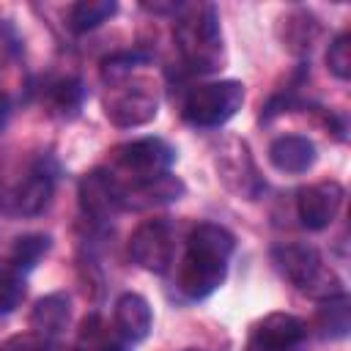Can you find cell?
<instances>
[{"label":"cell","instance_id":"obj_1","mask_svg":"<svg viewBox=\"0 0 351 351\" xmlns=\"http://www.w3.org/2000/svg\"><path fill=\"white\" fill-rule=\"evenodd\" d=\"M236 239L217 222H200L186 236V252L178 263V288L189 299L211 296L228 274Z\"/></svg>","mask_w":351,"mask_h":351},{"label":"cell","instance_id":"obj_2","mask_svg":"<svg viewBox=\"0 0 351 351\" xmlns=\"http://www.w3.org/2000/svg\"><path fill=\"white\" fill-rule=\"evenodd\" d=\"M176 47L189 71H217L222 63V30L219 14L211 3L181 5L176 22Z\"/></svg>","mask_w":351,"mask_h":351},{"label":"cell","instance_id":"obj_3","mask_svg":"<svg viewBox=\"0 0 351 351\" xmlns=\"http://www.w3.org/2000/svg\"><path fill=\"white\" fill-rule=\"evenodd\" d=\"M271 261L285 280H291L302 293L313 299L340 296L343 280L321 261L318 250L310 244H280L271 250Z\"/></svg>","mask_w":351,"mask_h":351},{"label":"cell","instance_id":"obj_4","mask_svg":"<svg viewBox=\"0 0 351 351\" xmlns=\"http://www.w3.org/2000/svg\"><path fill=\"white\" fill-rule=\"evenodd\" d=\"M244 104V85L239 80H217V82H200L186 90L181 115L192 126H222L230 121Z\"/></svg>","mask_w":351,"mask_h":351},{"label":"cell","instance_id":"obj_5","mask_svg":"<svg viewBox=\"0 0 351 351\" xmlns=\"http://www.w3.org/2000/svg\"><path fill=\"white\" fill-rule=\"evenodd\" d=\"M173 162H176V151L162 137H140V140L123 143L112 151V165L121 176H126L132 181L129 186L170 173Z\"/></svg>","mask_w":351,"mask_h":351},{"label":"cell","instance_id":"obj_6","mask_svg":"<svg viewBox=\"0 0 351 351\" xmlns=\"http://www.w3.org/2000/svg\"><path fill=\"white\" fill-rule=\"evenodd\" d=\"M156 110H159L156 90L145 80L126 77V80H121V82H115V85L107 88L104 115L115 126H123V129L143 126V123H148V121L156 118Z\"/></svg>","mask_w":351,"mask_h":351},{"label":"cell","instance_id":"obj_7","mask_svg":"<svg viewBox=\"0 0 351 351\" xmlns=\"http://www.w3.org/2000/svg\"><path fill=\"white\" fill-rule=\"evenodd\" d=\"M129 255L145 271H167L176 258V228L170 219H145L129 236Z\"/></svg>","mask_w":351,"mask_h":351},{"label":"cell","instance_id":"obj_8","mask_svg":"<svg viewBox=\"0 0 351 351\" xmlns=\"http://www.w3.org/2000/svg\"><path fill=\"white\" fill-rule=\"evenodd\" d=\"M80 208L85 217L104 222L126 208V186L112 170H90L80 181Z\"/></svg>","mask_w":351,"mask_h":351},{"label":"cell","instance_id":"obj_9","mask_svg":"<svg viewBox=\"0 0 351 351\" xmlns=\"http://www.w3.org/2000/svg\"><path fill=\"white\" fill-rule=\"evenodd\" d=\"M217 170L233 192H239L250 200L258 197L263 189V178L258 176V167H255L244 140H228L217 151Z\"/></svg>","mask_w":351,"mask_h":351},{"label":"cell","instance_id":"obj_10","mask_svg":"<svg viewBox=\"0 0 351 351\" xmlns=\"http://www.w3.org/2000/svg\"><path fill=\"white\" fill-rule=\"evenodd\" d=\"M343 197H346V189L337 181L304 186L296 195V217L307 230H324L337 217Z\"/></svg>","mask_w":351,"mask_h":351},{"label":"cell","instance_id":"obj_11","mask_svg":"<svg viewBox=\"0 0 351 351\" xmlns=\"http://www.w3.org/2000/svg\"><path fill=\"white\" fill-rule=\"evenodd\" d=\"M307 335V324L291 313H269L263 315L250 335L252 351H291Z\"/></svg>","mask_w":351,"mask_h":351},{"label":"cell","instance_id":"obj_12","mask_svg":"<svg viewBox=\"0 0 351 351\" xmlns=\"http://www.w3.org/2000/svg\"><path fill=\"white\" fill-rule=\"evenodd\" d=\"M52 195H55V170H49L47 162H38L14 186L11 208L22 217H36L52 203Z\"/></svg>","mask_w":351,"mask_h":351},{"label":"cell","instance_id":"obj_13","mask_svg":"<svg viewBox=\"0 0 351 351\" xmlns=\"http://www.w3.org/2000/svg\"><path fill=\"white\" fill-rule=\"evenodd\" d=\"M151 324H154V313L145 296L132 293V291L118 296L115 310H112V326L126 343L145 340L151 332Z\"/></svg>","mask_w":351,"mask_h":351},{"label":"cell","instance_id":"obj_14","mask_svg":"<svg viewBox=\"0 0 351 351\" xmlns=\"http://www.w3.org/2000/svg\"><path fill=\"white\" fill-rule=\"evenodd\" d=\"M315 159V145L304 134H282L269 145V162L280 173H307Z\"/></svg>","mask_w":351,"mask_h":351},{"label":"cell","instance_id":"obj_15","mask_svg":"<svg viewBox=\"0 0 351 351\" xmlns=\"http://www.w3.org/2000/svg\"><path fill=\"white\" fill-rule=\"evenodd\" d=\"M184 192H186L184 181L165 173V176H156L151 181L126 186V208H151V206L173 203V200H181Z\"/></svg>","mask_w":351,"mask_h":351},{"label":"cell","instance_id":"obj_16","mask_svg":"<svg viewBox=\"0 0 351 351\" xmlns=\"http://www.w3.org/2000/svg\"><path fill=\"white\" fill-rule=\"evenodd\" d=\"M71 318V302L66 293H49L44 299L36 302L33 313H30V332L52 340L55 335H60L69 326Z\"/></svg>","mask_w":351,"mask_h":351},{"label":"cell","instance_id":"obj_17","mask_svg":"<svg viewBox=\"0 0 351 351\" xmlns=\"http://www.w3.org/2000/svg\"><path fill=\"white\" fill-rule=\"evenodd\" d=\"M313 326H315V332H318L321 337H329V340L346 337L348 329H351V307H348V296L340 293V296L321 299V307H318V313H315Z\"/></svg>","mask_w":351,"mask_h":351},{"label":"cell","instance_id":"obj_18","mask_svg":"<svg viewBox=\"0 0 351 351\" xmlns=\"http://www.w3.org/2000/svg\"><path fill=\"white\" fill-rule=\"evenodd\" d=\"M115 11H118L115 0H80L69 8L66 19L74 33H88V30L99 27L101 22H107Z\"/></svg>","mask_w":351,"mask_h":351},{"label":"cell","instance_id":"obj_19","mask_svg":"<svg viewBox=\"0 0 351 351\" xmlns=\"http://www.w3.org/2000/svg\"><path fill=\"white\" fill-rule=\"evenodd\" d=\"M118 340H123L115 326L110 329L107 321L99 315V313H90L82 318L80 324V332H77V351H107L112 348Z\"/></svg>","mask_w":351,"mask_h":351},{"label":"cell","instance_id":"obj_20","mask_svg":"<svg viewBox=\"0 0 351 351\" xmlns=\"http://www.w3.org/2000/svg\"><path fill=\"white\" fill-rule=\"evenodd\" d=\"M49 250V236L47 233H27V236H19L11 247V269L14 271H27L38 263V258Z\"/></svg>","mask_w":351,"mask_h":351},{"label":"cell","instance_id":"obj_21","mask_svg":"<svg viewBox=\"0 0 351 351\" xmlns=\"http://www.w3.org/2000/svg\"><path fill=\"white\" fill-rule=\"evenodd\" d=\"M85 99V88L77 77H69V80H60L52 85L49 90V107L58 112V115H74L80 110Z\"/></svg>","mask_w":351,"mask_h":351},{"label":"cell","instance_id":"obj_22","mask_svg":"<svg viewBox=\"0 0 351 351\" xmlns=\"http://www.w3.org/2000/svg\"><path fill=\"white\" fill-rule=\"evenodd\" d=\"M326 66L337 80H348L351 77V33L343 30L340 36H335V41L326 49Z\"/></svg>","mask_w":351,"mask_h":351},{"label":"cell","instance_id":"obj_23","mask_svg":"<svg viewBox=\"0 0 351 351\" xmlns=\"http://www.w3.org/2000/svg\"><path fill=\"white\" fill-rule=\"evenodd\" d=\"M25 299V280L19 271L0 269V313H11L14 307H19V302Z\"/></svg>","mask_w":351,"mask_h":351},{"label":"cell","instance_id":"obj_24","mask_svg":"<svg viewBox=\"0 0 351 351\" xmlns=\"http://www.w3.org/2000/svg\"><path fill=\"white\" fill-rule=\"evenodd\" d=\"M49 346H52V340L41 337L36 332H22V335L8 337L0 346V351H49Z\"/></svg>","mask_w":351,"mask_h":351},{"label":"cell","instance_id":"obj_25","mask_svg":"<svg viewBox=\"0 0 351 351\" xmlns=\"http://www.w3.org/2000/svg\"><path fill=\"white\" fill-rule=\"evenodd\" d=\"M8 115H11V99L0 90V132H3V126L8 123Z\"/></svg>","mask_w":351,"mask_h":351},{"label":"cell","instance_id":"obj_26","mask_svg":"<svg viewBox=\"0 0 351 351\" xmlns=\"http://www.w3.org/2000/svg\"><path fill=\"white\" fill-rule=\"evenodd\" d=\"M107 351H129V348H126V340H118V343H115L112 348H107Z\"/></svg>","mask_w":351,"mask_h":351},{"label":"cell","instance_id":"obj_27","mask_svg":"<svg viewBox=\"0 0 351 351\" xmlns=\"http://www.w3.org/2000/svg\"><path fill=\"white\" fill-rule=\"evenodd\" d=\"M49 351H71V348H60V346H55V343H52V346H49Z\"/></svg>","mask_w":351,"mask_h":351}]
</instances>
